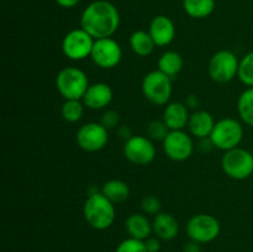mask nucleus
<instances>
[{
	"label": "nucleus",
	"mask_w": 253,
	"mask_h": 252,
	"mask_svg": "<svg viewBox=\"0 0 253 252\" xmlns=\"http://www.w3.org/2000/svg\"><path fill=\"white\" fill-rule=\"evenodd\" d=\"M120 26V12L108 0H95L83 10L81 27L94 40L113 37Z\"/></svg>",
	"instance_id": "obj_1"
},
{
	"label": "nucleus",
	"mask_w": 253,
	"mask_h": 252,
	"mask_svg": "<svg viewBox=\"0 0 253 252\" xmlns=\"http://www.w3.org/2000/svg\"><path fill=\"white\" fill-rule=\"evenodd\" d=\"M83 216L89 226L103 231L111 227L115 221V204L99 190L90 192L84 202Z\"/></svg>",
	"instance_id": "obj_2"
},
{
	"label": "nucleus",
	"mask_w": 253,
	"mask_h": 252,
	"mask_svg": "<svg viewBox=\"0 0 253 252\" xmlns=\"http://www.w3.org/2000/svg\"><path fill=\"white\" fill-rule=\"evenodd\" d=\"M89 85L90 84L85 72L77 67H66L56 77V88L64 100H82Z\"/></svg>",
	"instance_id": "obj_3"
},
{
	"label": "nucleus",
	"mask_w": 253,
	"mask_h": 252,
	"mask_svg": "<svg viewBox=\"0 0 253 252\" xmlns=\"http://www.w3.org/2000/svg\"><path fill=\"white\" fill-rule=\"evenodd\" d=\"M244 126L239 120L234 118H224L215 123L210 140L215 148L226 152L239 147L244 138Z\"/></svg>",
	"instance_id": "obj_4"
},
{
	"label": "nucleus",
	"mask_w": 253,
	"mask_h": 252,
	"mask_svg": "<svg viewBox=\"0 0 253 252\" xmlns=\"http://www.w3.org/2000/svg\"><path fill=\"white\" fill-rule=\"evenodd\" d=\"M142 94L146 100L157 106L167 105L172 96V78L156 69L146 74L142 79Z\"/></svg>",
	"instance_id": "obj_5"
},
{
	"label": "nucleus",
	"mask_w": 253,
	"mask_h": 252,
	"mask_svg": "<svg viewBox=\"0 0 253 252\" xmlns=\"http://www.w3.org/2000/svg\"><path fill=\"white\" fill-rule=\"evenodd\" d=\"M221 168L231 179H247L253 175V155L241 147L226 151L221 158Z\"/></svg>",
	"instance_id": "obj_6"
},
{
	"label": "nucleus",
	"mask_w": 253,
	"mask_h": 252,
	"mask_svg": "<svg viewBox=\"0 0 253 252\" xmlns=\"http://www.w3.org/2000/svg\"><path fill=\"white\" fill-rule=\"evenodd\" d=\"M240 61L236 54L227 49H221L212 54L208 64V73L214 82L225 84L235 79L239 74Z\"/></svg>",
	"instance_id": "obj_7"
},
{
	"label": "nucleus",
	"mask_w": 253,
	"mask_h": 252,
	"mask_svg": "<svg viewBox=\"0 0 253 252\" xmlns=\"http://www.w3.org/2000/svg\"><path fill=\"white\" fill-rule=\"evenodd\" d=\"M187 235L190 240L202 244H209L219 237L221 225L219 220L210 214H197L187 222Z\"/></svg>",
	"instance_id": "obj_8"
},
{
	"label": "nucleus",
	"mask_w": 253,
	"mask_h": 252,
	"mask_svg": "<svg viewBox=\"0 0 253 252\" xmlns=\"http://www.w3.org/2000/svg\"><path fill=\"white\" fill-rule=\"evenodd\" d=\"M95 40L81 27L71 30L62 40V52L71 61H83L90 57Z\"/></svg>",
	"instance_id": "obj_9"
},
{
	"label": "nucleus",
	"mask_w": 253,
	"mask_h": 252,
	"mask_svg": "<svg viewBox=\"0 0 253 252\" xmlns=\"http://www.w3.org/2000/svg\"><path fill=\"white\" fill-rule=\"evenodd\" d=\"M163 152L174 162H184L192 157L194 152V142L192 135L184 130L169 131L162 142Z\"/></svg>",
	"instance_id": "obj_10"
},
{
	"label": "nucleus",
	"mask_w": 253,
	"mask_h": 252,
	"mask_svg": "<svg viewBox=\"0 0 253 252\" xmlns=\"http://www.w3.org/2000/svg\"><path fill=\"white\" fill-rule=\"evenodd\" d=\"M124 156L136 166H147L156 157V147L148 136L132 135L124 143Z\"/></svg>",
	"instance_id": "obj_11"
},
{
	"label": "nucleus",
	"mask_w": 253,
	"mask_h": 252,
	"mask_svg": "<svg viewBox=\"0 0 253 252\" xmlns=\"http://www.w3.org/2000/svg\"><path fill=\"white\" fill-rule=\"evenodd\" d=\"M90 58L99 68H115L123 59V48L113 37L95 40Z\"/></svg>",
	"instance_id": "obj_12"
},
{
	"label": "nucleus",
	"mask_w": 253,
	"mask_h": 252,
	"mask_svg": "<svg viewBox=\"0 0 253 252\" xmlns=\"http://www.w3.org/2000/svg\"><path fill=\"white\" fill-rule=\"evenodd\" d=\"M76 141L78 147L85 152H98L108 143V128L100 123H86L77 131Z\"/></svg>",
	"instance_id": "obj_13"
},
{
	"label": "nucleus",
	"mask_w": 253,
	"mask_h": 252,
	"mask_svg": "<svg viewBox=\"0 0 253 252\" xmlns=\"http://www.w3.org/2000/svg\"><path fill=\"white\" fill-rule=\"evenodd\" d=\"M113 98L114 93L111 86L104 82H96L88 86L82 100L85 108L91 110H101L110 105Z\"/></svg>",
	"instance_id": "obj_14"
},
{
	"label": "nucleus",
	"mask_w": 253,
	"mask_h": 252,
	"mask_svg": "<svg viewBox=\"0 0 253 252\" xmlns=\"http://www.w3.org/2000/svg\"><path fill=\"white\" fill-rule=\"evenodd\" d=\"M148 32L155 41L156 46L166 47L172 43L175 37L174 22L166 15H157L151 20Z\"/></svg>",
	"instance_id": "obj_15"
},
{
	"label": "nucleus",
	"mask_w": 253,
	"mask_h": 252,
	"mask_svg": "<svg viewBox=\"0 0 253 252\" xmlns=\"http://www.w3.org/2000/svg\"><path fill=\"white\" fill-rule=\"evenodd\" d=\"M189 108L184 103L173 101L165 106L162 120L165 121L170 131L184 130L189 123Z\"/></svg>",
	"instance_id": "obj_16"
},
{
	"label": "nucleus",
	"mask_w": 253,
	"mask_h": 252,
	"mask_svg": "<svg viewBox=\"0 0 253 252\" xmlns=\"http://www.w3.org/2000/svg\"><path fill=\"white\" fill-rule=\"evenodd\" d=\"M215 123L216 121L214 120V118H212L209 111L198 109L194 113L190 114L189 123H188L187 127L189 130L190 135L200 140V138L210 137Z\"/></svg>",
	"instance_id": "obj_17"
},
{
	"label": "nucleus",
	"mask_w": 253,
	"mask_h": 252,
	"mask_svg": "<svg viewBox=\"0 0 253 252\" xmlns=\"http://www.w3.org/2000/svg\"><path fill=\"white\" fill-rule=\"evenodd\" d=\"M153 232L162 241H172L179 232V224L174 215L161 211L153 217Z\"/></svg>",
	"instance_id": "obj_18"
},
{
	"label": "nucleus",
	"mask_w": 253,
	"mask_h": 252,
	"mask_svg": "<svg viewBox=\"0 0 253 252\" xmlns=\"http://www.w3.org/2000/svg\"><path fill=\"white\" fill-rule=\"evenodd\" d=\"M125 229L130 237L137 240H147L150 237L151 232L153 231L152 222L150 221L146 214H140V212H133L126 219Z\"/></svg>",
	"instance_id": "obj_19"
},
{
	"label": "nucleus",
	"mask_w": 253,
	"mask_h": 252,
	"mask_svg": "<svg viewBox=\"0 0 253 252\" xmlns=\"http://www.w3.org/2000/svg\"><path fill=\"white\" fill-rule=\"evenodd\" d=\"M183 66H184V61H183V57L180 56V53L169 49V51H166L165 53L161 54V57L158 58L157 69L169 78H174L182 72Z\"/></svg>",
	"instance_id": "obj_20"
},
{
	"label": "nucleus",
	"mask_w": 253,
	"mask_h": 252,
	"mask_svg": "<svg viewBox=\"0 0 253 252\" xmlns=\"http://www.w3.org/2000/svg\"><path fill=\"white\" fill-rule=\"evenodd\" d=\"M130 47L138 57H148L155 51L156 43L151 37L150 32L145 30H137L130 36Z\"/></svg>",
	"instance_id": "obj_21"
},
{
	"label": "nucleus",
	"mask_w": 253,
	"mask_h": 252,
	"mask_svg": "<svg viewBox=\"0 0 253 252\" xmlns=\"http://www.w3.org/2000/svg\"><path fill=\"white\" fill-rule=\"evenodd\" d=\"M101 193L114 204H120L126 202L130 197V187L121 179H110L104 183Z\"/></svg>",
	"instance_id": "obj_22"
},
{
	"label": "nucleus",
	"mask_w": 253,
	"mask_h": 252,
	"mask_svg": "<svg viewBox=\"0 0 253 252\" xmlns=\"http://www.w3.org/2000/svg\"><path fill=\"white\" fill-rule=\"evenodd\" d=\"M215 0H183V9L193 19H205L214 12Z\"/></svg>",
	"instance_id": "obj_23"
},
{
	"label": "nucleus",
	"mask_w": 253,
	"mask_h": 252,
	"mask_svg": "<svg viewBox=\"0 0 253 252\" xmlns=\"http://www.w3.org/2000/svg\"><path fill=\"white\" fill-rule=\"evenodd\" d=\"M237 113L242 123L253 127V86L245 89L240 94L237 99Z\"/></svg>",
	"instance_id": "obj_24"
},
{
	"label": "nucleus",
	"mask_w": 253,
	"mask_h": 252,
	"mask_svg": "<svg viewBox=\"0 0 253 252\" xmlns=\"http://www.w3.org/2000/svg\"><path fill=\"white\" fill-rule=\"evenodd\" d=\"M84 105L83 100H78V99H71V100H64L62 104L61 114L62 118L67 121V123H78L84 114Z\"/></svg>",
	"instance_id": "obj_25"
},
{
	"label": "nucleus",
	"mask_w": 253,
	"mask_h": 252,
	"mask_svg": "<svg viewBox=\"0 0 253 252\" xmlns=\"http://www.w3.org/2000/svg\"><path fill=\"white\" fill-rule=\"evenodd\" d=\"M237 77L241 81V83L245 84L247 88L253 86V51L246 53L240 59Z\"/></svg>",
	"instance_id": "obj_26"
},
{
	"label": "nucleus",
	"mask_w": 253,
	"mask_h": 252,
	"mask_svg": "<svg viewBox=\"0 0 253 252\" xmlns=\"http://www.w3.org/2000/svg\"><path fill=\"white\" fill-rule=\"evenodd\" d=\"M169 128L163 120H152L147 125V136L152 141H161L163 142L167 135L169 133Z\"/></svg>",
	"instance_id": "obj_27"
},
{
	"label": "nucleus",
	"mask_w": 253,
	"mask_h": 252,
	"mask_svg": "<svg viewBox=\"0 0 253 252\" xmlns=\"http://www.w3.org/2000/svg\"><path fill=\"white\" fill-rule=\"evenodd\" d=\"M161 208H162L161 200L156 195H145L142 198V200H141V210L146 215H153V216H156V215L161 212Z\"/></svg>",
	"instance_id": "obj_28"
},
{
	"label": "nucleus",
	"mask_w": 253,
	"mask_h": 252,
	"mask_svg": "<svg viewBox=\"0 0 253 252\" xmlns=\"http://www.w3.org/2000/svg\"><path fill=\"white\" fill-rule=\"evenodd\" d=\"M115 252H147V249H146L145 241L128 237L118 245Z\"/></svg>",
	"instance_id": "obj_29"
},
{
	"label": "nucleus",
	"mask_w": 253,
	"mask_h": 252,
	"mask_svg": "<svg viewBox=\"0 0 253 252\" xmlns=\"http://www.w3.org/2000/svg\"><path fill=\"white\" fill-rule=\"evenodd\" d=\"M99 123L104 126L108 130H111V128L118 127L119 123H120V114L116 110H113V109H109L105 113L101 115L100 121Z\"/></svg>",
	"instance_id": "obj_30"
},
{
	"label": "nucleus",
	"mask_w": 253,
	"mask_h": 252,
	"mask_svg": "<svg viewBox=\"0 0 253 252\" xmlns=\"http://www.w3.org/2000/svg\"><path fill=\"white\" fill-rule=\"evenodd\" d=\"M146 249L147 252H160L161 250V240L156 237H148L147 240H145Z\"/></svg>",
	"instance_id": "obj_31"
},
{
	"label": "nucleus",
	"mask_w": 253,
	"mask_h": 252,
	"mask_svg": "<svg viewBox=\"0 0 253 252\" xmlns=\"http://www.w3.org/2000/svg\"><path fill=\"white\" fill-rule=\"evenodd\" d=\"M199 150L202 151V152H210V151L212 150L214 147V145H212L211 140H210V137H205V138H200L199 140Z\"/></svg>",
	"instance_id": "obj_32"
},
{
	"label": "nucleus",
	"mask_w": 253,
	"mask_h": 252,
	"mask_svg": "<svg viewBox=\"0 0 253 252\" xmlns=\"http://www.w3.org/2000/svg\"><path fill=\"white\" fill-rule=\"evenodd\" d=\"M183 252H202V247H200L199 242H195L190 240L189 242L183 246Z\"/></svg>",
	"instance_id": "obj_33"
},
{
	"label": "nucleus",
	"mask_w": 253,
	"mask_h": 252,
	"mask_svg": "<svg viewBox=\"0 0 253 252\" xmlns=\"http://www.w3.org/2000/svg\"><path fill=\"white\" fill-rule=\"evenodd\" d=\"M184 104L189 109H198L200 105V100L197 95H194V94H190V95L187 96Z\"/></svg>",
	"instance_id": "obj_34"
},
{
	"label": "nucleus",
	"mask_w": 253,
	"mask_h": 252,
	"mask_svg": "<svg viewBox=\"0 0 253 252\" xmlns=\"http://www.w3.org/2000/svg\"><path fill=\"white\" fill-rule=\"evenodd\" d=\"M118 136H120V138H123L124 141H127L132 136V132L127 126H120L118 128Z\"/></svg>",
	"instance_id": "obj_35"
},
{
	"label": "nucleus",
	"mask_w": 253,
	"mask_h": 252,
	"mask_svg": "<svg viewBox=\"0 0 253 252\" xmlns=\"http://www.w3.org/2000/svg\"><path fill=\"white\" fill-rule=\"evenodd\" d=\"M56 2L64 9H71V7L77 6L81 2V0H56Z\"/></svg>",
	"instance_id": "obj_36"
}]
</instances>
